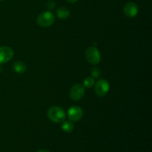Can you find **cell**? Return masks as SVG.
Instances as JSON below:
<instances>
[{"label": "cell", "mask_w": 152, "mask_h": 152, "mask_svg": "<svg viewBox=\"0 0 152 152\" xmlns=\"http://www.w3.org/2000/svg\"><path fill=\"white\" fill-rule=\"evenodd\" d=\"M48 117L50 121L55 123H62L66 118L65 110L59 106H52L48 110Z\"/></svg>", "instance_id": "6da1fadb"}, {"label": "cell", "mask_w": 152, "mask_h": 152, "mask_svg": "<svg viewBox=\"0 0 152 152\" xmlns=\"http://www.w3.org/2000/svg\"><path fill=\"white\" fill-rule=\"evenodd\" d=\"M55 22V16L51 12L44 11L40 13L37 19V23L42 28H48Z\"/></svg>", "instance_id": "7a4b0ae2"}, {"label": "cell", "mask_w": 152, "mask_h": 152, "mask_svg": "<svg viewBox=\"0 0 152 152\" xmlns=\"http://www.w3.org/2000/svg\"><path fill=\"white\" fill-rule=\"evenodd\" d=\"M85 56L88 62L91 65H97L101 61V54L99 49L94 46H91L86 49Z\"/></svg>", "instance_id": "3957f363"}, {"label": "cell", "mask_w": 152, "mask_h": 152, "mask_svg": "<svg viewBox=\"0 0 152 152\" xmlns=\"http://www.w3.org/2000/svg\"><path fill=\"white\" fill-rule=\"evenodd\" d=\"M95 85V93L99 97H103L108 94L110 89V84L106 80H99Z\"/></svg>", "instance_id": "277c9868"}, {"label": "cell", "mask_w": 152, "mask_h": 152, "mask_svg": "<svg viewBox=\"0 0 152 152\" xmlns=\"http://www.w3.org/2000/svg\"><path fill=\"white\" fill-rule=\"evenodd\" d=\"M85 92H86V90L83 85L76 84L73 86L70 90V98L73 101H78L84 96Z\"/></svg>", "instance_id": "5b68a950"}, {"label": "cell", "mask_w": 152, "mask_h": 152, "mask_svg": "<svg viewBox=\"0 0 152 152\" xmlns=\"http://www.w3.org/2000/svg\"><path fill=\"white\" fill-rule=\"evenodd\" d=\"M13 56V51L7 46L0 47V63L4 64L9 62Z\"/></svg>", "instance_id": "8992f818"}, {"label": "cell", "mask_w": 152, "mask_h": 152, "mask_svg": "<svg viewBox=\"0 0 152 152\" xmlns=\"http://www.w3.org/2000/svg\"><path fill=\"white\" fill-rule=\"evenodd\" d=\"M68 118L72 122H77L79 121L80 119L83 117V111L80 107L79 106H74L71 107V108L68 109Z\"/></svg>", "instance_id": "52a82bcc"}, {"label": "cell", "mask_w": 152, "mask_h": 152, "mask_svg": "<svg viewBox=\"0 0 152 152\" xmlns=\"http://www.w3.org/2000/svg\"><path fill=\"white\" fill-rule=\"evenodd\" d=\"M123 12L125 15L129 18H134L137 15L138 7L134 2H128L125 4Z\"/></svg>", "instance_id": "ba28073f"}, {"label": "cell", "mask_w": 152, "mask_h": 152, "mask_svg": "<svg viewBox=\"0 0 152 152\" xmlns=\"http://www.w3.org/2000/svg\"><path fill=\"white\" fill-rule=\"evenodd\" d=\"M13 70L18 74L25 73L27 70V66L25 62L22 61H16L13 64Z\"/></svg>", "instance_id": "9c48e42d"}, {"label": "cell", "mask_w": 152, "mask_h": 152, "mask_svg": "<svg viewBox=\"0 0 152 152\" xmlns=\"http://www.w3.org/2000/svg\"><path fill=\"white\" fill-rule=\"evenodd\" d=\"M57 17L60 19H66L70 16V10L65 7H61L56 10Z\"/></svg>", "instance_id": "30bf717a"}, {"label": "cell", "mask_w": 152, "mask_h": 152, "mask_svg": "<svg viewBox=\"0 0 152 152\" xmlns=\"http://www.w3.org/2000/svg\"><path fill=\"white\" fill-rule=\"evenodd\" d=\"M74 125L72 121L71 120H68V121H64L62 123V129L66 133H69L74 130Z\"/></svg>", "instance_id": "8fae6325"}, {"label": "cell", "mask_w": 152, "mask_h": 152, "mask_svg": "<svg viewBox=\"0 0 152 152\" xmlns=\"http://www.w3.org/2000/svg\"><path fill=\"white\" fill-rule=\"evenodd\" d=\"M95 84L94 78H93L92 77H88L83 81V86L85 88H91L93 87Z\"/></svg>", "instance_id": "7c38bea8"}, {"label": "cell", "mask_w": 152, "mask_h": 152, "mask_svg": "<svg viewBox=\"0 0 152 152\" xmlns=\"http://www.w3.org/2000/svg\"><path fill=\"white\" fill-rule=\"evenodd\" d=\"M91 75L93 78H99L102 75V72H101L100 70L97 68H93L91 71Z\"/></svg>", "instance_id": "4fadbf2b"}, {"label": "cell", "mask_w": 152, "mask_h": 152, "mask_svg": "<svg viewBox=\"0 0 152 152\" xmlns=\"http://www.w3.org/2000/svg\"><path fill=\"white\" fill-rule=\"evenodd\" d=\"M46 6H47L48 10H52V9L54 8L55 6H56V3H55L54 1H53V0H50V1H48L47 2Z\"/></svg>", "instance_id": "5bb4252c"}, {"label": "cell", "mask_w": 152, "mask_h": 152, "mask_svg": "<svg viewBox=\"0 0 152 152\" xmlns=\"http://www.w3.org/2000/svg\"><path fill=\"white\" fill-rule=\"evenodd\" d=\"M37 152H50V151L47 149H39V150H38Z\"/></svg>", "instance_id": "9a60e30c"}, {"label": "cell", "mask_w": 152, "mask_h": 152, "mask_svg": "<svg viewBox=\"0 0 152 152\" xmlns=\"http://www.w3.org/2000/svg\"><path fill=\"white\" fill-rule=\"evenodd\" d=\"M67 1L70 3H74V2H76V1H78V0H67Z\"/></svg>", "instance_id": "2e32d148"}, {"label": "cell", "mask_w": 152, "mask_h": 152, "mask_svg": "<svg viewBox=\"0 0 152 152\" xmlns=\"http://www.w3.org/2000/svg\"><path fill=\"white\" fill-rule=\"evenodd\" d=\"M2 69H3V67H2V65H1V63H0V73L2 71Z\"/></svg>", "instance_id": "e0dca14e"}, {"label": "cell", "mask_w": 152, "mask_h": 152, "mask_svg": "<svg viewBox=\"0 0 152 152\" xmlns=\"http://www.w3.org/2000/svg\"><path fill=\"white\" fill-rule=\"evenodd\" d=\"M0 1H4V0H0Z\"/></svg>", "instance_id": "ac0fdd59"}]
</instances>
